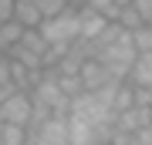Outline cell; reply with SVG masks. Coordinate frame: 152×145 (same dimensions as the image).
<instances>
[{
	"label": "cell",
	"instance_id": "10",
	"mask_svg": "<svg viewBox=\"0 0 152 145\" xmlns=\"http://www.w3.org/2000/svg\"><path fill=\"white\" fill-rule=\"evenodd\" d=\"M132 47H135V54H152V24H142L135 34H129Z\"/></svg>",
	"mask_w": 152,
	"mask_h": 145
},
{
	"label": "cell",
	"instance_id": "3",
	"mask_svg": "<svg viewBox=\"0 0 152 145\" xmlns=\"http://www.w3.org/2000/svg\"><path fill=\"white\" fill-rule=\"evenodd\" d=\"M34 118V108H31V95H7L4 101H0V122L4 125H17V128H27Z\"/></svg>",
	"mask_w": 152,
	"mask_h": 145
},
{
	"label": "cell",
	"instance_id": "5",
	"mask_svg": "<svg viewBox=\"0 0 152 145\" xmlns=\"http://www.w3.org/2000/svg\"><path fill=\"white\" fill-rule=\"evenodd\" d=\"M125 81H129L132 88H145V91H152V54H135V61H132Z\"/></svg>",
	"mask_w": 152,
	"mask_h": 145
},
{
	"label": "cell",
	"instance_id": "1",
	"mask_svg": "<svg viewBox=\"0 0 152 145\" xmlns=\"http://www.w3.org/2000/svg\"><path fill=\"white\" fill-rule=\"evenodd\" d=\"M37 34L44 37L48 47H68V44L78 41V10H64L58 17H48V20H41Z\"/></svg>",
	"mask_w": 152,
	"mask_h": 145
},
{
	"label": "cell",
	"instance_id": "7",
	"mask_svg": "<svg viewBox=\"0 0 152 145\" xmlns=\"http://www.w3.org/2000/svg\"><path fill=\"white\" fill-rule=\"evenodd\" d=\"M115 27H118V31H125V34H135L139 27H142V17L135 14V7L132 4H122L118 7V14H115V20H112Z\"/></svg>",
	"mask_w": 152,
	"mask_h": 145
},
{
	"label": "cell",
	"instance_id": "14",
	"mask_svg": "<svg viewBox=\"0 0 152 145\" xmlns=\"http://www.w3.org/2000/svg\"><path fill=\"white\" fill-rule=\"evenodd\" d=\"M14 4H17V0H0V24H7L14 17Z\"/></svg>",
	"mask_w": 152,
	"mask_h": 145
},
{
	"label": "cell",
	"instance_id": "11",
	"mask_svg": "<svg viewBox=\"0 0 152 145\" xmlns=\"http://www.w3.org/2000/svg\"><path fill=\"white\" fill-rule=\"evenodd\" d=\"M0 145H27V128H17V125H4L0 122Z\"/></svg>",
	"mask_w": 152,
	"mask_h": 145
},
{
	"label": "cell",
	"instance_id": "9",
	"mask_svg": "<svg viewBox=\"0 0 152 145\" xmlns=\"http://www.w3.org/2000/svg\"><path fill=\"white\" fill-rule=\"evenodd\" d=\"M129 108H132V85L129 81H118L115 91H112V115H122Z\"/></svg>",
	"mask_w": 152,
	"mask_h": 145
},
{
	"label": "cell",
	"instance_id": "13",
	"mask_svg": "<svg viewBox=\"0 0 152 145\" xmlns=\"http://www.w3.org/2000/svg\"><path fill=\"white\" fill-rule=\"evenodd\" d=\"M135 7V14L142 17V24H152V0H129Z\"/></svg>",
	"mask_w": 152,
	"mask_h": 145
},
{
	"label": "cell",
	"instance_id": "8",
	"mask_svg": "<svg viewBox=\"0 0 152 145\" xmlns=\"http://www.w3.org/2000/svg\"><path fill=\"white\" fill-rule=\"evenodd\" d=\"M20 34H24V27H17L14 20H7V24H0V58H7L14 47H17V41H20Z\"/></svg>",
	"mask_w": 152,
	"mask_h": 145
},
{
	"label": "cell",
	"instance_id": "2",
	"mask_svg": "<svg viewBox=\"0 0 152 145\" xmlns=\"http://www.w3.org/2000/svg\"><path fill=\"white\" fill-rule=\"evenodd\" d=\"M27 145H68V122L44 118V122L27 125Z\"/></svg>",
	"mask_w": 152,
	"mask_h": 145
},
{
	"label": "cell",
	"instance_id": "12",
	"mask_svg": "<svg viewBox=\"0 0 152 145\" xmlns=\"http://www.w3.org/2000/svg\"><path fill=\"white\" fill-rule=\"evenodd\" d=\"M27 4L37 7V14L48 20V17H58V14H64L68 10V0H27Z\"/></svg>",
	"mask_w": 152,
	"mask_h": 145
},
{
	"label": "cell",
	"instance_id": "4",
	"mask_svg": "<svg viewBox=\"0 0 152 145\" xmlns=\"http://www.w3.org/2000/svg\"><path fill=\"white\" fill-rule=\"evenodd\" d=\"M108 81H112V78H108V71H105L102 64H98L95 58H88L85 64L78 68V85H81V91H85V95H91V91H102V88L108 85Z\"/></svg>",
	"mask_w": 152,
	"mask_h": 145
},
{
	"label": "cell",
	"instance_id": "6",
	"mask_svg": "<svg viewBox=\"0 0 152 145\" xmlns=\"http://www.w3.org/2000/svg\"><path fill=\"white\" fill-rule=\"evenodd\" d=\"M102 31H105V20H102L98 14H91V10H78V41L91 44Z\"/></svg>",
	"mask_w": 152,
	"mask_h": 145
}]
</instances>
